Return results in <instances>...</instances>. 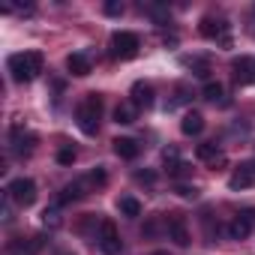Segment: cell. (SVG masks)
Instances as JSON below:
<instances>
[{
	"label": "cell",
	"instance_id": "1",
	"mask_svg": "<svg viewBox=\"0 0 255 255\" xmlns=\"http://www.w3.org/2000/svg\"><path fill=\"white\" fill-rule=\"evenodd\" d=\"M9 72L15 81H33L42 72V54L39 51H21L9 57Z\"/></svg>",
	"mask_w": 255,
	"mask_h": 255
},
{
	"label": "cell",
	"instance_id": "2",
	"mask_svg": "<svg viewBox=\"0 0 255 255\" xmlns=\"http://www.w3.org/2000/svg\"><path fill=\"white\" fill-rule=\"evenodd\" d=\"M99 117H102V96L87 93V99H84V102L78 105V111H75V120H78V126H81L84 135H96Z\"/></svg>",
	"mask_w": 255,
	"mask_h": 255
},
{
	"label": "cell",
	"instance_id": "3",
	"mask_svg": "<svg viewBox=\"0 0 255 255\" xmlns=\"http://www.w3.org/2000/svg\"><path fill=\"white\" fill-rule=\"evenodd\" d=\"M6 195H9V201H15L18 207H30V204L36 201V183H33L30 177H18V180L9 183Z\"/></svg>",
	"mask_w": 255,
	"mask_h": 255
},
{
	"label": "cell",
	"instance_id": "4",
	"mask_svg": "<svg viewBox=\"0 0 255 255\" xmlns=\"http://www.w3.org/2000/svg\"><path fill=\"white\" fill-rule=\"evenodd\" d=\"M96 243L105 255H120L123 243H120V234H117V225L111 219H102L99 222V234H96Z\"/></svg>",
	"mask_w": 255,
	"mask_h": 255
},
{
	"label": "cell",
	"instance_id": "5",
	"mask_svg": "<svg viewBox=\"0 0 255 255\" xmlns=\"http://www.w3.org/2000/svg\"><path fill=\"white\" fill-rule=\"evenodd\" d=\"M111 48H114V54H117L120 60H132V57L138 54L141 42H138V36L129 33V30H117V33L111 36Z\"/></svg>",
	"mask_w": 255,
	"mask_h": 255
},
{
	"label": "cell",
	"instance_id": "6",
	"mask_svg": "<svg viewBox=\"0 0 255 255\" xmlns=\"http://www.w3.org/2000/svg\"><path fill=\"white\" fill-rule=\"evenodd\" d=\"M165 231H168V237L177 243V246H189V228H186V219L180 216V213H171L168 219H165Z\"/></svg>",
	"mask_w": 255,
	"mask_h": 255
},
{
	"label": "cell",
	"instance_id": "7",
	"mask_svg": "<svg viewBox=\"0 0 255 255\" xmlns=\"http://www.w3.org/2000/svg\"><path fill=\"white\" fill-rule=\"evenodd\" d=\"M201 36L204 39H219L222 45H231V39H228V21H222V18H204L201 21Z\"/></svg>",
	"mask_w": 255,
	"mask_h": 255
},
{
	"label": "cell",
	"instance_id": "8",
	"mask_svg": "<svg viewBox=\"0 0 255 255\" xmlns=\"http://www.w3.org/2000/svg\"><path fill=\"white\" fill-rule=\"evenodd\" d=\"M252 222H255L252 213H240V216H234L231 225H228V237H231V240H246L249 231H252Z\"/></svg>",
	"mask_w": 255,
	"mask_h": 255
},
{
	"label": "cell",
	"instance_id": "9",
	"mask_svg": "<svg viewBox=\"0 0 255 255\" xmlns=\"http://www.w3.org/2000/svg\"><path fill=\"white\" fill-rule=\"evenodd\" d=\"M93 189V183L87 180V177H81V180H75V183H69V186H63V192H60V204H69V201H78V198H84L87 192Z\"/></svg>",
	"mask_w": 255,
	"mask_h": 255
},
{
	"label": "cell",
	"instance_id": "10",
	"mask_svg": "<svg viewBox=\"0 0 255 255\" xmlns=\"http://www.w3.org/2000/svg\"><path fill=\"white\" fill-rule=\"evenodd\" d=\"M252 183H255V162L240 165V168L231 174V180H228V186H231V189H249Z\"/></svg>",
	"mask_w": 255,
	"mask_h": 255
},
{
	"label": "cell",
	"instance_id": "11",
	"mask_svg": "<svg viewBox=\"0 0 255 255\" xmlns=\"http://www.w3.org/2000/svg\"><path fill=\"white\" fill-rule=\"evenodd\" d=\"M195 153H198V159H201V162H207L210 168H216V165H225V153H222V150H219L213 141H207V144H198V150H195Z\"/></svg>",
	"mask_w": 255,
	"mask_h": 255
},
{
	"label": "cell",
	"instance_id": "12",
	"mask_svg": "<svg viewBox=\"0 0 255 255\" xmlns=\"http://www.w3.org/2000/svg\"><path fill=\"white\" fill-rule=\"evenodd\" d=\"M114 120H117V123H135V120H138V105H135L132 99L117 102V108H114Z\"/></svg>",
	"mask_w": 255,
	"mask_h": 255
},
{
	"label": "cell",
	"instance_id": "13",
	"mask_svg": "<svg viewBox=\"0 0 255 255\" xmlns=\"http://www.w3.org/2000/svg\"><path fill=\"white\" fill-rule=\"evenodd\" d=\"M132 102H135L138 108H150V105H153V87H150L147 81H135V84H132Z\"/></svg>",
	"mask_w": 255,
	"mask_h": 255
},
{
	"label": "cell",
	"instance_id": "14",
	"mask_svg": "<svg viewBox=\"0 0 255 255\" xmlns=\"http://www.w3.org/2000/svg\"><path fill=\"white\" fill-rule=\"evenodd\" d=\"M231 69H234V78L240 81V84H249L255 75H252V69H255V60H249V57H237L234 63H231Z\"/></svg>",
	"mask_w": 255,
	"mask_h": 255
},
{
	"label": "cell",
	"instance_id": "15",
	"mask_svg": "<svg viewBox=\"0 0 255 255\" xmlns=\"http://www.w3.org/2000/svg\"><path fill=\"white\" fill-rule=\"evenodd\" d=\"M66 69H69L72 75L84 78V75H90V57H87V54H69V57H66Z\"/></svg>",
	"mask_w": 255,
	"mask_h": 255
},
{
	"label": "cell",
	"instance_id": "16",
	"mask_svg": "<svg viewBox=\"0 0 255 255\" xmlns=\"http://www.w3.org/2000/svg\"><path fill=\"white\" fill-rule=\"evenodd\" d=\"M180 129H183V135H198V132L204 129V117H201L198 111H189V114H183Z\"/></svg>",
	"mask_w": 255,
	"mask_h": 255
},
{
	"label": "cell",
	"instance_id": "17",
	"mask_svg": "<svg viewBox=\"0 0 255 255\" xmlns=\"http://www.w3.org/2000/svg\"><path fill=\"white\" fill-rule=\"evenodd\" d=\"M138 150H141V147H138L132 138H114V153H117L120 159H135Z\"/></svg>",
	"mask_w": 255,
	"mask_h": 255
},
{
	"label": "cell",
	"instance_id": "18",
	"mask_svg": "<svg viewBox=\"0 0 255 255\" xmlns=\"http://www.w3.org/2000/svg\"><path fill=\"white\" fill-rule=\"evenodd\" d=\"M117 210H120L123 216H132V219H135V216H141V204H138L132 195H123V198L117 201Z\"/></svg>",
	"mask_w": 255,
	"mask_h": 255
},
{
	"label": "cell",
	"instance_id": "19",
	"mask_svg": "<svg viewBox=\"0 0 255 255\" xmlns=\"http://www.w3.org/2000/svg\"><path fill=\"white\" fill-rule=\"evenodd\" d=\"M204 99H207V102H222V99H225V87H222L219 81H207V84H204Z\"/></svg>",
	"mask_w": 255,
	"mask_h": 255
},
{
	"label": "cell",
	"instance_id": "20",
	"mask_svg": "<svg viewBox=\"0 0 255 255\" xmlns=\"http://www.w3.org/2000/svg\"><path fill=\"white\" fill-rule=\"evenodd\" d=\"M42 225H45V228H51V231H54V228H60V225H63L60 210H57V207H45V213H42Z\"/></svg>",
	"mask_w": 255,
	"mask_h": 255
},
{
	"label": "cell",
	"instance_id": "21",
	"mask_svg": "<svg viewBox=\"0 0 255 255\" xmlns=\"http://www.w3.org/2000/svg\"><path fill=\"white\" fill-rule=\"evenodd\" d=\"M177 195H180V198H198V186H189V183H177Z\"/></svg>",
	"mask_w": 255,
	"mask_h": 255
},
{
	"label": "cell",
	"instance_id": "22",
	"mask_svg": "<svg viewBox=\"0 0 255 255\" xmlns=\"http://www.w3.org/2000/svg\"><path fill=\"white\" fill-rule=\"evenodd\" d=\"M192 72L201 75V78H207V75H210V63H207V60H192Z\"/></svg>",
	"mask_w": 255,
	"mask_h": 255
},
{
	"label": "cell",
	"instance_id": "23",
	"mask_svg": "<svg viewBox=\"0 0 255 255\" xmlns=\"http://www.w3.org/2000/svg\"><path fill=\"white\" fill-rule=\"evenodd\" d=\"M57 162H60V165H72V162H75V150H72V147H63V150L57 153Z\"/></svg>",
	"mask_w": 255,
	"mask_h": 255
},
{
	"label": "cell",
	"instance_id": "24",
	"mask_svg": "<svg viewBox=\"0 0 255 255\" xmlns=\"http://www.w3.org/2000/svg\"><path fill=\"white\" fill-rule=\"evenodd\" d=\"M87 180H90L93 186H102V183L108 180V174H105V168H96V171H90V174H87Z\"/></svg>",
	"mask_w": 255,
	"mask_h": 255
},
{
	"label": "cell",
	"instance_id": "25",
	"mask_svg": "<svg viewBox=\"0 0 255 255\" xmlns=\"http://www.w3.org/2000/svg\"><path fill=\"white\" fill-rule=\"evenodd\" d=\"M162 159H165V165L171 168V165H177V147H165L162 150Z\"/></svg>",
	"mask_w": 255,
	"mask_h": 255
},
{
	"label": "cell",
	"instance_id": "26",
	"mask_svg": "<svg viewBox=\"0 0 255 255\" xmlns=\"http://www.w3.org/2000/svg\"><path fill=\"white\" fill-rule=\"evenodd\" d=\"M186 171H189V165H186V162H177V165H171V168H168V174H171V177H183Z\"/></svg>",
	"mask_w": 255,
	"mask_h": 255
},
{
	"label": "cell",
	"instance_id": "27",
	"mask_svg": "<svg viewBox=\"0 0 255 255\" xmlns=\"http://www.w3.org/2000/svg\"><path fill=\"white\" fill-rule=\"evenodd\" d=\"M120 12H123V3H117V0L105 3V15H120Z\"/></svg>",
	"mask_w": 255,
	"mask_h": 255
},
{
	"label": "cell",
	"instance_id": "28",
	"mask_svg": "<svg viewBox=\"0 0 255 255\" xmlns=\"http://www.w3.org/2000/svg\"><path fill=\"white\" fill-rule=\"evenodd\" d=\"M159 231V219H150L147 225H144V234H156Z\"/></svg>",
	"mask_w": 255,
	"mask_h": 255
},
{
	"label": "cell",
	"instance_id": "29",
	"mask_svg": "<svg viewBox=\"0 0 255 255\" xmlns=\"http://www.w3.org/2000/svg\"><path fill=\"white\" fill-rule=\"evenodd\" d=\"M153 255H168V252H153Z\"/></svg>",
	"mask_w": 255,
	"mask_h": 255
},
{
	"label": "cell",
	"instance_id": "30",
	"mask_svg": "<svg viewBox=\"0 0 255 255\" xmlns=\"http://www.w3.org/2000/svg\"><path fill=\"white\" fill-rule=\"evenodd\" d=\"M12 255H24V252H18V249H15V252H12Z\"/></svg>",
	"mask_w": 255,
	"mask_h": 255
}]
</instances>
